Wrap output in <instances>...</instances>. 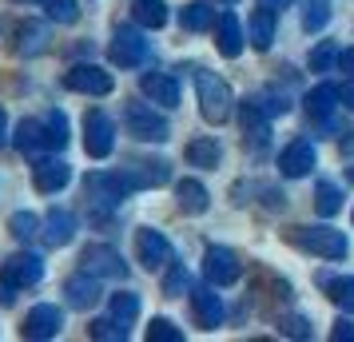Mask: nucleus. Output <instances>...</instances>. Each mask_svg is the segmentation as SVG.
<instances>
[{
  "label": "nucleus",
  "instance_id": "f257e3e1",
  "mask_svg": "<svg viewBox=\"0 0 354 342\" xmlns=\"http://www.w3.org/2000/svg\"><path fill=\"white\" fill-rule=\"evenodd\" d=\"M195 92H199V112L207 124H227L235 112V96L227 88L223 76H215L207 68H195Z\"/></svg>",
  "mask_w": 354,
  "mask_h": 342
},
{
  "label": "nucleus",
  "instance_id": "f03ea898",
  "mask_svg": "<svg viewBox=\"0 0 354 342\" xmlns=\"http://www.w3.org/2000/svg\"><path fill=\"white\" fill-rule=\"evenodd\" d=\"M131 191H136V187L128 183L124 171H92V175L84 180V196H88V203H92V211H100V215L115 211Z\"/></svg>",
  "mask_w": 354,
  "mask_h": 342
},
{
  "label": "nucleus",
  "instance_id": "7ed1b4c3",
  "mask_svg": "<svg viewBox=\"0 0 354 342\" xmlns=\"http://www.w3.org/2000/svg\"><path fill=\"white\" fill-rule=\"evenodd\" d=\"M124 124H128V135H136L140 144H163L171 128H167V120H163L151 104H128L124 108Z\"/></svg>",
  "mask_w": 354,
  "mask_h": 342
},
{
  "label": "nucleus",
  "instance_id": "20e7f679",
  "mask_svg": "<svg viewBox=\"0 0 354 342\" xmlns=\"http://www.w3.org/2000/svg\"><path fill=\"white\" fill-rule=\"evenodd\" d=\"M290 243H299L303 251L319 255V259H342L346 255V235L335 227H295Z\"/></svg>",
  "mask_w": 354,
  "mask_h": 342
},
{
  "label": "nucleus",
  "instance_id": "39448f33",
  "mask_svg": "<svg viewBox=\"0 0 354 342\" xmlns=\"http://www.w3.org/2000/svg\"><path fill=\"white\" fill-rule=\"evenodd\" d=\"M44 278V259L32 255V251H17L12 259H4L0 267V283L12 287V291H24V287H36Z\"/></svg>",
  "mask_w": 354,
  "mask_h": 342
},
{
  "label": "nucleus",
  "instance_id": "423d86ee",
  "mask_svg": "<svg viewBox=\"0 0 354 342\" xmlns=\"http://www.w3.org/2000/svg\"><path fill=\"white\" fill-rule=\"evenodd\" d=\"M115 147V124L108 112H88L84 115V151L92 155V160H108Z\"/></svg>",
  "mask_w": 354,
  "mask_h": 342
},
{
  "label": "nucleus",
  "instance_id": "0eeeda50",
  "mask_svg": "<svg viewBox=\"0 0 354 342\" xmlns=\"http://www.w3.org/2000/svg\"><path fill=\"white\" fill-rule=\"evenodd\" d=\"M64 88L68 92H80V96H108L115 88L112 72H104L100 64H76L64 72Z\"/></svg>",
  "mask_w": 354,
  "mask_h": 342
},
{
  "label": "nucleus",
  "instance_id": "6e6552de",
  "mask_svg": "<svg viewBox=\"0 0 354 342\" xmlns=\"http://www.w3.org/2000/svg\"><path fill=\"white\" fill-rule=\"evenodd\" d=\"M108 56H112V64L120 68H140L147 60V40L140 28H115L112 44H108Z\"/></svg>",
  "mask_w": 354,
  "mask_h": 342
},
{
  "label": "nucleus",
  "instance_id": "1a4fd4ad",
  "mask_svg": "<svg viewBox=\"0 0 354 342\" xmlns=\"http://www.w3.org/2000/svg\"><path fill=\"white\" fill-rule=\"evenodd\" d=\"M239 255L231 251V247H207L203 251V278H207L211 287H231L235 278H239Z\"/></svg>",
  "mask_w": 354,
  "mask_h": 342
},
{
  "label": "nucleus",
  "instance_id": "9d476101",
  "mask_svg": "<svg viewBox=\"0 0 354 342\" xmlns=\"http://www.w3.org/2000/svg\"><path fill=\"white\" fill-rule=\"evenodd\" d=\"M136 259L144 263L147 271H163L167 263L176 259V251L167 243V235H160V231H151V227H140L136 231Z\"/></svg>",
  "mask_w": 354,
  "mask_h": 342
},
{
  "label": "nucleus",
  "instance_id": "9b49d317",
  "mask_svg": "<svg viewBox=\"0 0 354 342\" xmlns=\"http://www.w3.org/2000/svg\"><path fill=\"white\" fill-rule=\"evenodd\" d=\"M80 263H84V271H88V275H96V278H124V275H128L124 255H120L115 247H108V243H92L80 255Z\"/></svg>",
  "mask_w": 354,
  "mask_h": 342
},
{
  "label": "nucleus",
  "instance_id": "f8f14e48",
  "mask_svg": "<svg viewBox=\"0 0 354 342\" xmlns=\"http://www.w3.org/2000/svg\"><path fill=\"white\" fill-rule=\"evenodd\" d=\"M60 330H64V310L52 307V303L32 307V310H28V319H24V326H20V334H24V339H36V342L56 339Z\"/></svg>",
  "mask_w": 354,
  "mask_h": 342
},
{
  "label": "nucleus",
  "instance_id": "ddd939ff",
  "mask_svg": "<svg viewBox=\"0 0 354 342\" xmlns=\"http://www.w3.org/2000/svg\"><path fill=\"white\" fill-rule=\"evenodd\" d=\"M338 99H342V92H338L335 84H319V88H310L306 92V115L315 120V124H322V128H330L335 131V108H338Z\"/></svg>",
  "mask_w": 354,
  "mask_h": 342
},
{
  "label": "nucleus",
  "instance_id": "4468645a",
  "mask_svg": "<svg viewBox=\"0 0 354 342\" xmlns=\"http://www.w3.org/2000/svg\"><path fill=\"white\" fill-rule=\"evenodd\" d=\"M68 180H72V167H68L64 160H52V155L36 160L32 183H36V191H40V196H56V191H64Z\"/></svg>",
  "mask_w": 354,
  "mask_h": 342
},
{
  "label": "nucleus",
  "instance_id": "2eb2a0df",
  "mask_svg": "<svg viewBox=\"0 0 354 342\" xmlns=\"http://www.w3.org/2000/svg\"><path fill=\"white\" fill-rule=\"evenodd\" d=\"M310 167H315L310 140H295V144L283 147V155H279V175L283 180H303V175H310Z\"/></svg>",
  "mask_w": 354,
  "mask_h": 342
},
{
  "label": "nucleus",
  "instance_id": "dca6fc26",
  "mask_svg": "<svg viewBox=\"0 0 354 342\" xmlns=\"http://www.w3.org/2000/svg\"><path fill=\"white\" fill-rule=\"evenodd\" d=\"M40 239L48 247H68L76 239V215L64 211V207H52L44 215V223H40Z\"/></svg>",
  "mask_w": 354,
  "mask_h": 342
},
{
  "label": "nucleus",
  "instance_id": "f3484780",
  "mask_svg": "<svg viewBox=\"0 0 354 342\" xmlns=\"http://www.w3.org/2000/svg\"><path fill=\"white\" fill-rule=\"evenodd\" d=\"M192 310H195V323L203 326V330H215V326L223 323V298L211 291V287H192Z\"/></svg>",
  "mask_w": 354,
  "mask_h": 342
},
{
  "label": "nucleus",
  "instance_id": "a211bd4d",
  "mask_svg": "<svg viewBox=\"0 0 354 342\" xmlns=\"http://www.w3.org/2000/svg\"><path fill=\"white\" fill-rule=\"evenodd\" d=\"M140 92H144L151 104H160V108H179V84H176V76H167V72H144Z\"/></svg>",
  "mask_w": 354,
  "mask_h": 342
},
{
  "label": "nucleus",
  "instance_id": "6ab92c4d",
  "mask_svg": "<svg viewBox=\"0 0 354 342\" xmlns=\"http://www.w3.org/2000/svg\"><path fill=\"white\" fill-rule=\"evenodd\" d=\"M64 294H68V307H76V310H92L100 303V278L96 275H72L64 283Z\"/></svg>",
  "mask_w": 354,
  "mask_h": 342
},
{
  "label": "nucleus",
  "instance_id": "aec40b11",
  "mask_svg": "<svg viewBox=\"0 0 354 342\" xmlns=\"http://www.w3.org/2000/svg\"><path fill=\"white\" fill-rule=\"evenodd\" d=\"M243 44H247V40H243L239 17H235V12H223V17H219V24H215V48L223 52L227 60H235V56L243 52Z\"/></svg>",
  "mask_w": 354,
  "mask_h": 342
},
{
  "label": "nucleus",
  "instance_id": "412c9836",
  "mask_svg": "<svg viewBox=\"0 0 354 342\" xmlns=\"http://www.w3.org/2000/svg\"><path fill=\"white\" fill-rule=\"evenodd\" d=\"M124 175H128V183L140 191V187H160V183H167L171 171H167V163H163V160H151V163L140 160V163H131Z\"/></svg>",
  "mask_w": 354,
  "mask_h": 342
},
{
  "label": "nucleus",
  "instance_id": "4be33fe9",
  "mask_svg": "<svg viewBox=\"0 0 354 342\" xmlns=\"http://www.w3.org/2000/svg\"><path fill=\"white\" fill-rule=\"evenodd\" d=\"M176 199H179V207L187 215H203L211 207V196H207V187L199 180H179L176 183Z\"/></svg>",
  "mask_w": 354,
  "mask_h": 342
},
{
  "label": "nucleus",
  "instance_id": "5701e85b",
  "mask_svg": "<svg viewBox=\"0 0 354 342\" xmlns=\"http://www.w3.org/2000/svg\"><path fill=\"white\" fill-rule=\"evenodd\" d=\"M274 17L279 12L263 8V4L255 8V17H251V44H255V52H267L274 44Z\"/></svg>",
  "mask_w": 354,
  "mask_h": 342
},
{
  "label": "nucleus",
  "instance_id": "b1692460",
  "mask_svg": "<svg viewBox=\"0 0 354 342\" xmlns=\"http://www.w3.org/2000/svg\"><path fill=\"white\" fill-rule=\"evenodd\" d=\"M17 151H24V155H40V151H48V144H44V124H40V120H20Z\"/></svg>",
  "mask_w": 354,
  "mask_h": 342
},
{
  "label": "nucleus",
  "instance_id": "393cba45",
  "mask_svg": "<svg viewBox=\"0 0 354 342\" xmlns=\"http://www.w3.org/2000/svg\"><path fill=\"white\" fill-rule=\"evenodd\" d=\"M131 17L140 28H163L167 24V4L163 0H131Z\"/></svg>",
  "mask_w": 354,
  "mask_h": 342
},
{
  "label": "nucleus",
  "instance_id": "a878e982",
  "mask_svg": "<svg viewBox=\"0 0 354 342\" xmlns=\"http://www.w3.org/2000/svg\"><path fill=\"white\" fill-rule=\"evenodd\" d=\"M17 52H24V56H40V52L48 48V24H20V32H17Z\"/></svg>",
  "mask_w": 354,
  "mask_h": 342
},
{
  "label": "nucleus",
  "instance_id": "bb28decb",
  "mask_svg": "<svg viewBox=\"0 0 354 342\" xmlns=\"http://www.w3.org/2000/svg\"><path fill=\"white\" fill-rule=\"evenodd\" d=\"M183 155H187V163H192V167H215L223 151H219V144H215L211 135H199V140H192V144H187V151H183Z\"/></svg>",
  "mask_w": 354,
  "mask_h": 342
},
{
  "label": "nucleus",
  "instance_id": "cd10ccee",
  "mask_svg": "<svg viewBox=\"0 0 354 342\" xmlns=\"http://www.w3.org/2000/svg\"><path fill=\"white\" fill-rule=\"evenodd\" d=\"M179 24H183L187 32H203V28H211V24H215V12H211L207 0H192V4L179 12Z\"/></svg>",
  "mask_w": 354,
  "mask_h": 342
},
{
  "label": "nucleus",
  "instance_id": "c85d7f7f",
  "mask_svg": "<svg viewBox=\"0 0 354 342\" xmlns=\"http://www.w3.org/2000/svg\"><path fill=\"white\" fill-rule=\"evenodd\" d=\"M40 124H44V144H48V151H60L68 144V115L52 108L48 115H40Z\"/></svg>",
  "mask_w": 354,
  "mask_h": 342
},
{
  "label": "nucleus",
  "instance_id": "c756f323",
  "mask_svg": "<svg viewBox=\"0 0 354 342\" xmlns=\"http://www.w3.org/2000/svg\"><path fill=\"white\" fill-rule=\"evenodd\" d=\"M303 4V28L306 32H322L330 24V0H299Z\"/></svg>",
  "mask_w": 354,
  "mask_h": 342
},
{
  "label": "nucleus",
  "instance_id": "7c9ffc66",
  "mask_svg": "<svg viewBox=\"0 0 354 342\" xmlns=\"http://www.w3.org/2000/svg\"><path fill=\"white\" fill-rule=\"evenodd\" d=\"M322 287L330 294V303L342 310H351L354 314V275H342V278H322Z\"/></svg>",
  "mask_w": 354,
  "mask_h": 342
},
{
  "label": "nucleus",
  "instance_id": "2f4dec72",
  "mask_svg": "<svg viewBox=\"0 0 354 342\" xmlns=\"http://www.w3.org/2000/svg\"><path fill=\"white\" fill-rule=\"evenodd\" d=\"M315 211H319L322 219H330V215L342 211V191H338L335 183H326V180H322L319 187H315Z\"/></svg>",
  "mask_w": 354,
  "mask_h": 342
},
{
  "label": "nucleus",
  "instance_id": "473e14b6",
  "mask_svg": "<svg viewBox=\"0 0 354 342\" xmlns=\"http://www.w3.org/2000/svg\"><path fill=\"white\" fill-rule=\"evenodd\" d=\"M136 314H140V294H131V291L112 294V319H115V323L131 326V323H136Z\"/></svg>",
  "mask_w": 354,
  "mask_h": 342
},
{
  "label": "nucleus",
  "instance_id": "72a5a7b5",
  "mask_svg": "<svg viewBox=\"0 0 354 342\" xmlns=\"http://www.w3.org/2000/svg\"><path fill=\"white\" fill-rule=\"evenodd\" d=\"M8 231H12V239L28 243V239H36V235H40V219H36L32 211H17L12 219H8Z\"/></svg>",
  "mask_w": 354,
  "mask_h": 342
},
{
  "label": "nucleus",
  "instance_id": "f704fd0d",
  "mask_svg": "<svg viewBox=\"0 0 354 342\" xmlns=\"http://www.w3.org/2000/svg\"><path fill=\"white\" fill-rule=\"evenodd\" d=\"M40 4H44V12H48L52 24H76L80 20L76 0H40Z\"/></svg>",
  "mask_w": 354,
  "mask_h": 342
},
{
  "label": "nucleus",
  "instance_id": "c9c22d12",
  "mask_svg": "<svg viewBox=\"0 0 354 342\" xmlns=\"http://www.w3.org/2000/svg\"><path fill=\"white\" fill-rule=\"evenodd\" d=\"M183 291H192V278H187V271H183L176 259H171L167 263V278H163V294H167V298H179Z\"/></svg>",
  "mask_w": 354,
  "mask_h": 342
},
{
  "label": "nucleus",
  "instance_id": "e433bc0d",
  "mask_svg": "<svg viewBox=\"0 0 354 342\" xmlns=\"http://www.w3.org/2000/svg\"><path fill=\"white\" fill-rule=\"evenodd\" d=\"M147 342H183V330H179L171 319H151V326H147Z\"/></svg>",
  "mask_w": 354,
  "mask_h": 342
},
{
  "label": "nucleus",
  "instance_id": "4c0bfd02",
  "mask_svg": "<svg viewBox=\"0 0 354 342\" xmlns=\"http://www.w3.org/2000/svg\"><path fill=\"white\" fill-rule=\"evenodd\" d=\"M92 339H115V342H124V339H128V326L115 323V319H100V323H92Z\"/></svg>",
  "mask_w": 354,
  "mask_h": 342
},
{
  "label": "nucleus",
  "instance_id": "58836bf2",
  "mask_svg": "<svg viewBox=\"0 0 354 342\" xmlns=\"http://www.w3.org/2000/svg\"><path fill=\"white\" fill-rule=\"evenodd\" d=\"M335 60H338L335 44H319V48L310 52V68H315V72H330V68H335Z\"/></svg>",
  "mask_w": 354,
  "mask_h": 342
},
{
  "label": "nucleus",
  "instance_id": "ea45409f",
  "mask_svg": "<svg viewBox=\"0 0 354 342\" xmlns=\"http://www.w3.org/2000/svg\"><path fill=\"white\" fill-rule=\"evenodd\" d=\"M283 334H295V339H310V323L306 319H283Z\"/></svg>",
  "mask_w": 354,
  "mask_h": 342
},
{
  "label": "nucleus",
  "instance_id": "a19ab883",
  "mask_svg": "<svg viewBox=\"0 0 354 342\" xmlns=\"http://www.w3.org/2000/svg\"><path fill=\"white\" fill-rule=\"evenodd\" d=\"M330 339H335V342H354V323H351V319H338L335 330H330Z\"/></svg>",
  "mask_w": 354,
  "mask_h": 342
},
{
  "label": "nucleus",
  "instance_id": "79ce46f5",
  "mask_svg": "<svg viewBox=\"0 0 354 342\" xmlns=\"http://www.w3.org/2000/svg\"><path fill=\"white\" fill-rule=\"evenodd\" d=\"M338 64H342V72L354 80V48H346V52H338Z\"/></svg>",
  "mask_w": 354,
  "mask_h": 342
},
{
  "label": "nucleus",
  "instance_id": "37998d69",
  "mask_svg": "<svg viewBox=\"0 0 354 342\" xmlns=\"http://www.w3.org/2000/svg\"><path fill=\"white\" fill-rule=\"evenodd\" d=\"M342 108H351V112H354V80L342 88Z\"/></svg>",
  "mask_w": 354,
  "mask_h": 342
},
{
  "label": "nucleus",
  "instance_id": "c03bdc74",
  "mask_svg": "<svg viewBox=\"0 0 354 342\" xmlns=\"http://www.w3.org/2000/svg\"><path fill=\"white\" fill-rule=\"evenodd\" d=\"M259 4H263V8H271V12H283L290 0H259Z\"/></svg>",
  "mask_w": 354,
  "mask_h": 342
},
{
  "label": "nucleus",
  "instance_id": "a18cd8bd",
  "mask_svg": "<svg viewBox=\"0 0 354 342\" xmlns=\"http://www.w3.org/2000/svg\"><path fill=\"white\" fill-rule=\"evenodd\" d=\"M8 144V115H4V108H0V147Z\"/></svg>",
  "mask_w": 354,
  "mask_h": 342
},
{
  "label": "nucleus",
  "instance_id": "49530a36",
  "mask_svg": "<svg viewBox=\"0 0 354 342\" xmlns=\"http://www.w3.org/2000/svg\"><path fill=\"white\" fill-rule=\"evenodd\" d=\"M346 175H351V183H354V167H346Z\"/></svg>",
  "mask_w": 354,
  "mask_h": 342
},
{
  "label": "nucleus",
  "instance_id": "de8ad7c7",
  "mask_svg": "<svg viewBox=\"0 0 354 342\" xmlns=\"http://www.w3.org/2000/svg\"><path fill=\"white\" fill-rule=\"evenodd\" d=\"M219 4H239V0H219Z\"/></svg>",
  "mask_w": 354,
  "mask_h": 342
}]
</instances>
